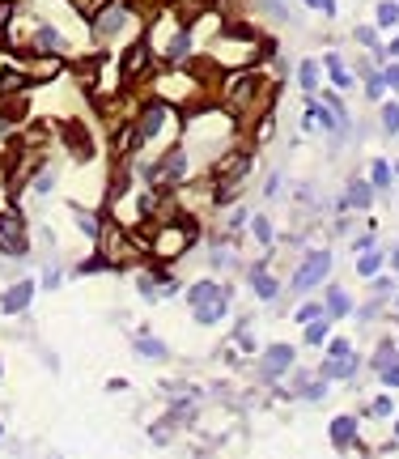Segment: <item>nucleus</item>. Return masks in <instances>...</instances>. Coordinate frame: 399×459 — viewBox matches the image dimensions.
I'll use <instances>...</instances> for the list:
<instances>
[{
	"label": "nucleus",
	"mask_w": 399,
	"mask_h": 459,
	"mask_svg": "<svg viewBox=\"0 0 399 459\" xmlns=\"http://www.w3.org/2000/svg\"><path fill=\"white\" fill-rule=\"evenodd\" d=\"M276 94H280V89H276V81L251 64V68L221 73V77H217V89H212V102L230 111V115H234V124H238L242 132H255V128L272 115Z\"/></svg>",
	"instance_id": "nucleus-1"
},
{
	"label": "nucleus",
	"mask_w": 399,
	"mask_h": 459,
	"mask_svg": "<svg viewBox=\"0 0 399 459\" xmlns=\"http://www.w3.org/2000/svg\"><path fill=\"white\" fill-rule=\"evenodd\" d=\"M238 136H242V128L234 124V115L225 111V107H196V115L183 119V132H179V140L187 149L196 175L208 170L221 153H230L238 145Z\"/></svg>",
	"instance_id": "nucleus-2"
},
{
	"label": "nucleus",
	"mask_w": 399,
	"mask_h": 459,
	"mask_svg": "<svg viewBox=\"0 0 399 459\" xmlns=\"http://www.w3.org/2000/svg\"><path fill=\"white\" fill-rule=\"evenodd\" d=\"M183 111L166 98H145L136 102V115H132V158H145V153H157L166 145H175L183 132Z\"/></svg>",
	"instance_id": "nucleus-3"
},
{
	"label": "nucleus",
	"mask_w": 399,
	"mask_h": 459,
	"mask_svg": "<svg viewBox=\"0 0 399 459\" xmlns=\"http://www.w3.org/2000/svg\"><path fill=\"white\" fill-rule=\"evenodd\" d=\"M85 30H89V43L98 51L119 47V43L140 34V9L132 0H102V5L85 17Z\"/></svg>",
	"instance_id": "nucleus-4"
},
{
	"label": "nucleus",
	"mask_w": 399,
	"mask_h": 459,
	"mask_svg": "<svg viewBox=\"0 0 399 459\" xmlns=\"http://www.w3.org/2000/svg\"><path fill=\"white\" fill-rule=\"evenodd\" d=\"M196 238H200V221H196L191 213H183V217H161V221L153 226L149 242H145V260L179 264L183 255L196 247Z\"/></svg>",
	"instance_id": "nucleus-5"
},
{
	"label": "nucleus",
	"mask_w": 399,
	"mask_h": 459,
	"mask_svg": "<svg viewBox=\"0 0 399 459\" xmlns=\"http://www.w3.org/2000/svg\"><path fill=\"white\" fill-rule=\"evenodd\" d=\"M183 298L191 306L196 328H217V323H225V315H230V289H225L217 277H196L191 285H183Z\"/></svg>",
	"instance_id": "nucleus-6"
},
{
	"label": "nucleus",
	"mask_w": 399,
	"mask_h": 459,
	"mask_svg": "<svg viewBox=\"0 0 399 459\" xmlns=\"http://www.w3.org/2000/svg\"><path fill=\"white\" fill-rule=\"evenodd\" d=\"M0 255L5 260H26L30 255V221L17 200L0 204Z\"/></svg>",
	"instance_id": "nucleus-7"
},
{
	"label": "nucleus",
	"mask_w": 399,
	"mask_h": 459,
	"mask_svg": "<svg viewBox=\"0 0 399 459\" xmlns=\"http://www.w3.org/2000/svg\"><path fill=\"white\" fill-rule=\"evenodd\" d=\"M115 64H119V81H124V89H132V85H140V81H149V77H153L157 56H153L149 38H145V34H136V38H128V43L115 51Z\"/></svg>",
	"instance_id": "nucleus-8"
},
{
	"label": "nucleus",
	"mask_w": 399,
	"mask_h": 459,
	"mask_svg": "<svg viewBox=\"0 0 399 459\" xmlns=\"http://www.w3.org/2000/svg\"><path fill=\"white\" fill-rule=\"evenodd\" d=\"M55 136H60V145L73 153V162H89L94 153H98V136H94L89 119H77V115H68V119H60Z\"/></svg>",
	"instance_id": "nucleus-9"
},
{
	"label": "nucleus",
	"mask_w": 399,
	"mask_h": 459,
	"mask_svg": "<svg viewBox=\"0 0 399 459\" xmlns=\"http://www.w3.org/2000/svg\"><path fill=\"white\" fill-rule=\"evenodd\" d=\"M331 251L327 247H314V251H306V260L293 268V277H289V289L293 293H306V289H314V285H323L327 277H331Z\"/></svg>",
	"instance_id": "nucleus-10"
},
{
	"label": "nucleus",
	"mask_w": 399,
	"mask_h": 459,
	"mask_svg": "<svg viewBox=\"0 0 399 459\" xmlns=\"http://www.w3.org/2000/svg\"><path fill=\"white\" fill-rule=\"evenodd\" d=\"M34 293H38V277H17L0 289V315L5 319H26L30 306H34Z\"/></svg>",
	"instance_id": "nucleus-11"
},
{
	"label": "nucleus",
	"mask_w": 399,
	"mask_h": 459,
	"mask_svg": "<svg viewBox=\"0 0 399 459\" xmlns=\"http://www.w3.org/2000/svg\"><path fill=\"white\" fill-rule=\"evenodd\" d=\"M293 362H298V349L284 344V340H276V344H268V349L259 353V374L276 383V379H284V374L293 370Z\"/></svg>",
	"instance_id": "nucleus-12"
},
{
	"label": "nucleus",
	"mask_w": 399,
	"mask_h": 459,
	"mask_svg": "<svg viewBox=\"0 0 399 459\" xmlns=\"http://www.w3.org/2000/svg\"><path fill=\"white\" fill-rule=\"evenodd\" d=\"M247 285H251V293H255L259 302H276V298H280V281L268 272V260H255V264L247 268Z\"/></svg>",
	"instance_id": "nucleus-13"
},
{
	"label": "nucleus",
	"mask_w": 399,
	"mask_h": 459,
	"mask_svg": "<svg viewBox=\"0 0 399 459\" xmlns=\"http://www.w3.org/2000/svg\"><path fill=\"white\" fill-rule=\"evenodd\" d=\"M68 213H73V226L85 234V242H89V247H98V242H102V234H106L102 213H98V209H85V204H68Z\"/></svg>",
	"instance_id": "nucleus-14"
},
{
	"label": "nucleus",
	"mask_w": 399,
	"mask_h": 459,
	"mask_svg": "<svg viewBox=\"0 0 399 459\" xmlns=\"http://www.w3.org/2000/svg\"><path fill=\"white\" fill-rule=\"evenodd\" d=\"M132 353L145 357V362H170V344L161 336H153V328H136L132 336Z\"/></svg>",
	"instance_id": "nucleus-15"
},
{
	"label": "nucleus",
	"mask_w": 399,
	"mask_h": 459,
	"mask_svg": "<svg viewBox=\"0 0 399 459\" xmlns=\"http://www.w3.org/2000/svg\"><path fill=\"white\" fill-rule=\"evenodd\" d=\"M335 209L340 213H349V209H374V183L370 179H353L344 187V196L335 200Z\"/></svg>",
	"instance_id": "nucleus-16"
},
{
	"label": "nucleus",
	"mask_w": 399,
	"mask_h": 459,
	"mask_svg": "<svg viewBox=\"0 0 399 459\" xmlns=\"http://www.w3.org/2000/svg\"><path fill=\"white\" fill-rule=\"evenodd\" d=\"M357 366H361V362L353 357V349H349V353H327V362H323V379H327V383H335V379L344 383V379H353V374H357Z\"/></svg>",
	"instance_id": "nucleus-17"
},
{
	"label": "nucleus",
	"mask_w": 399,
	"mask_h": 459,
	"mask_svg": "<svg viewBox=\"0 0 399 459\" xmlns=\"http://www.w3.org/2000/svg\"><path fill=\"white\" fill-rule=\"evenodd\" d=\"M327 438H331V446H335V451L357 446V417H335V421H331V430H327Z\"/></svg>",
	"instance_id": "nucleus-18"
},
{
	"label": "nucleus",
	"mask_w": 399,
	"mask_h": 459,
	"mask_svg": "<svg viewBox=\"0 0 399 459\" xmlns=\"http://www.w3.org/2000/svg\"><path fill=\"white\" fill-rule=\"evenodd\" d=\"M323 73H327V81H331L340 94H344V89H353V73L344 68V60H340L335 51H327V56H323Z\"/></svg>",
	"instance_id": "nucleus-19"
},
{
	"label": "nucleus",
	"mask_w": 399,
	"mask_h": 459,
	"mask_svg": "<svg viewBox=\"0 0 399 459\" xmlns=\"http://www.w3.org/2000/svg\"><path fill=\"white\" fill-rule=\"evenodd\" d=\"M208 264H212V272H225V268H234V264H238V255H234V234H225L221 242H212Z\"/></svg>",
	"instance_id": "nucleus-20"
},
{
	"label": "nucleus",
	"mask_w": 399,
	"mask_h": 459,
	"mask_svg": "<svg viewBox=\"0 0 399 459\" xmlns=\"http://www.w3.org/2000/svg\"><path fill=\"white\" fill-rule=\"evenodd\" d=\"M323 306H327V315H331V319H344V315L353 311V298H349V289L331 285V289H327V298H323Z\"/></svg>",
	"instance_id": "nucleus-21"
},
{
	"label": "nucleus",
	"mask_w": 399,
	"mask_h": 459,
	"mask_svg": "<svg viewBox=\"0 0 399 459\" xmlns=\"http://www.w3.org/2000/svg\"><path fill=\"white\" fill-rule=\"evenodd\" d=\"M94 272H115V264H110V255H106L102 247H94V251H89V260L77 264V277H94Z\"/></svg>",
	"instance_id": "nucleus-22"
},
{
	"label": "nucleus",
	"mask_w": 399,
	"mask_h": 459,
	"mask_svg": "<svg viewBox=\"0 0 399 459\" xmlns=\"http://www.w3.org/2000/svg\"><path fill=\"white\" fill-rule=\"evenodd\" d=\"M251 234H255V242L263 247V251H272V242H276V226H272V217H263V213H251Z\"/></svg>",
	"instance_id": "nucleus-23"
},
{
	"label": "nucleus",
	"mask_w": 399,
	"mask_h": 459,
	"mask_svg": "<svg viewBox=\"0 0 399 459\" xmlns=\"http://www.w3.org/2000/svg\"><path fill=\"white\" fill-rule=\"evenodd\" d=\"M319 77H323V60H302V64H298V81H302L306 94H314V89L323 85Z\"/></svg>",
	"instance_id": "nucleus-24"
},
{
	"label": "nucleus",
	"mask_w": 399,
	"mask_h": 459,
	"mask_svg": "<svg viewBox=\"0 0 399 459\" xmlns=\"http://www.w3.org/2000/svg\"><path fill=\"white\" fill-rule=\"evenodd\" d=\"M382 264H386V255H382V251H378V247H365V251H361V255H357V272H361V277H365V281H370V277H374V272H378V268H382Z\"/></svg>",
	"instance_id": "nucleus-25"
},
{
	"label": "nucleus",
	"mask_w": 399,
	"mask_h": 459,
	"mask_svg": "<svg viewBox=\"0 0 399 459\" xmlns=\"http://www.w3.org/2000/svg\"><path fill=\"white\" fill-rule=\"evenodd\" d=\"M60 281H64V264L55 260V255H47L43 277H38V289H60Z\"/></svg>",
	"instance_id": "nucleus-26"
},
{
	"label": "nucleus",
	"mask_w": 399,
	"mask_h": 459,
	"mask_svg": "<svg viewBox=\"0 0 399 459\" xmlns=\"http://www.w3.org/2000/svg\"><path fill=\"white\" fill-rule=\"evenodd\" d=\"M302 332H306V344H327V332H331V315H319V319L302 323Z\"/></svg>",
	"instance_id": "nucleus-27"
},
{
	"label": "nucleus",
	"mask_w": 399,
	"mask_h": 459,
	"mask_svg": "<svg viewBox=\"0 0 399 459\" xmlns=\"http://www.w3.org/2000/svg\"><path fill=\"white\" fill-rule=\"evenodd\" d=\"M374 26L378 30H395L399 26V0H382L378 13H374Z\"/></svg>",
	"instance_id": "nucleus-28"
},
{
	"label": "nucleus",
	"mask_w": 399,
	"mask_h": 459,
	"mask_svg": "<svg viewBox=\"0 0 399 459\" xmlns=\"http://www.w3.org/2000/svg\"><path fill=\"white\" fill-rule=\"evenodd\" d=\"M365 98H370V102H382V98H386V77H382V68H370V73H365Z\"/></svg>",
	"instance_id": "nucleus-29"
},
{
	"label": "nucleus",
	"mask_w": 399,
	"mask_h": 459,
	"mask_svg": "<svg viewBox=\"0 0 399 459\" xmlns=\"http://www.w3.org/2000/svg\"><path fill=\"white\" fill-rule=\"evenodd\" d=\"M391 179H395V170H391V162H382V158H374V162H370V183H374V191H382V187H391Z\"/></svg>",
	"instance_id": "nucleus-30"
},
{
	"label": "nucleus",
	"mask_w": 399,
	"mask_h": 459,
	"mask_svg": "<svg viewBox=\"0 0 399 459\" xmlns=\"http://www.w3.org/2000/svg\"><path fill=\"white\" fill-rule=\"evenodd\" d=\"M247 221H251V209H242V204H238V209H230V213H225V221H221V226H225V234H238Z\"/></svg>",
	"instance_id": "nucleus-31"
},
{
	"label": "nucleus",
	"mask_w": 399,
	"mask_h": 459,
	"mask_svg": "<svg viewBox=\"0 0 399 459\" xmlns=\"http://www.w3.org/2000/svg\"><path fill=\"white\" fill-rule=\"evenodd\" d=\"M382 132L399 136V102H382Z\"/></svg>",
	"instance_id": "nucleus-32"
},
{
	"label": "nucleus",
	"mask_w": 399,
	"mask_h": 459,
	"mask_svg": "<svg viewBox=\"0 0 399 459\" xmlns=\"http://www.w3.org/2000/svg\"><path fill=\"white\" fill-rule=\"evenodd\" d=\"M319 315H327L323 302H302V306H298V323H310V319H319Z\"/></svg>",
	"instance_id": "nucleus-33"
},
{
	"label": "nucleus",
	"mask_w": 399,
	"mask_h": 459,
	"mask_svg": "<svg viewBox=\"0 0 399 459\" xmlns=\"http://www.w3.org/2000/svg\"><path fill=\"white\" fill-rule=\"evenodd\" d=\"M378 379H382V387H399V357H391V362L378 370Z\"/></svg>",
	"instance_id": "nucleus-34"
},
{
	"label": "nucleus",
	"mask_w": 399,
	"mask_h": 459,
	"mask_svg": "<svg viewBox=\"0 0 399 459\" xmlns=\"http://www.w3.org/2000/svg\"><path fill=\"white\" fill-rule=\"evenodd\" d=\"M370 281H374V289H370L374 298H391V293H395V281H391V277H378V272H374Z\"/></svg>",
	"instance_id": "nucleus-35"
},
{
	"label": "nucleus",
	"mask_w": 399,
	"mask_h": 459,
	"mask_svg": "<svg viewBox=\"0 0 399 459\" xmlns=\"http://www.w3.org/2000/svg\"><path fill=\"white\" fill-rule=\"evenodd\" d=\"M382 77H386V89H395V94H399V60H391V64L382 68Z\"/></svg>",
	"instance_id": "nucleus-36"
},
{
	"label": "nucleus",
	"mask_w": 399,
	"mask_h": 459,
	"mask_svg": "<svg viewBox=\"0 0 399 459\" xmlns=\"http://www.w3.org/2000/svg\"><path fill=\"white\" fill-rule=\"evenodd\" d=\"M370 413H374V417H391L395 408H391V400H386V395H378V400L370 404Z\"/></svg>",
	"instance_id": "nucleus-37"
},
{
	"label": "nucleus",
	"mask_w": 399,
	"mask_h": 459,
	"mask_svg": "<svg viewBox=\"0 0 399 459\" xmlns=\"http://www.w3.org/2000/svg\"><path fill=\"white\" fill-rule=\"evenodd\" d=\"M263 196H268V200H276V196H280V175H276V170L263 179Z\"/></svg>",
	"instance_id": "nucleus-38"
},
{
	"label": "nucleus",
	"mask_w": 399,
	"mask_h": 459,
	"mask_svg": "<svg viewBox=\"0 0 399 459\" xmlns=\"http://www.w3.org/2000/svg\"><path fill=\"white\" fill-rule=\"evenodd\" d=\"M128 391V379H106V395H124Z\"/></svg>",
	"instance_id": "nucleus-39"
},
{
	"label": "nucleus",
	"mask_w": 399,
	"mask_h": 459,
	"mask_svg": "<svg viewBox=\"0 0 399 459\" xmlns=\"http://www.w3.org/2000/svg\"><path fill=\"white\" fill-rule=\"evenodd\" d=\"M349 349H353V344H349L344 336H335V340H327V353H349Z\"/></svg>",
	"instance_id": "nucleus-40"
},
{
	"label": "nucleus",
	"mask_w": 399,
	"mask_h": 459,
	"mask_svg": "<svg viewBox=\"0 0 399 459\" xmlns=\"http://www.w3.org/2000/svg\"><path fill=\"white\" fill-rule=\"evenodd\" d=\"M386 56H391V60H399V34L391 38V47H386Z\"/></svg>",
	"instance_id": "nucleus-41"
},
{
	"label": "nucleus",
	"mask_w": 399,
	"mask_h": 459,
	"mask_svg": "<svg viewBox=\"0 0 399 459\" xmlns=\"http://www.w3.org/2000/svg\"><path fill=\"white\" fill-rule=\"evenodd\" d=\"M319 5H323V13H327V17H335V0H319Z\"/></svg>",
	"instance_id": "nucleus-42"
},
{
	"label": "nucleus",
	"mask_w": 399,
	"mask_h": 459,
	"mask_svg": "<svg viewBox=\"0 0 399 459\" xmlns=\"http://www.w3.org/2000/svg\"><path fill=\"white\" fill-rule=\"evenodd\" d=\"M391 268H395V272H399V251H391Z\"/></svg>",
	"instance_id": "nucleus-43"
},
{
	"label": "nucleus",
	"mask_w": 399,
	"mask_h": 459,
	"mask_svg": "<svg viewBox=\"0 0 399 459\" xmlns=\"http://www.w3.org/2000/svg\"><path fill=\"white\" fill-rule=\"evenodd\" d=\"M302 5H306V9H314V5H319V0H302Z\"/></svg>",
	"instance_id": "nucleus-44"
},
{
	"label": "nucleus",
	"mask_w": 399,
	"mask_h": 459,
	"mask_svg": "<svg viewBox=\"0 0 399 459\" xmlns=\"http://www.w3.org/2000/svg\"><path fill=\"white\" fill-rule=\"evenodd\" d=\"M0 379H5V357H0Z\"/></svg>",
	"instance_id": "nucleus-45"
},
{
	"label": "nucleus",
	"mask_w": 399,
	"mask_h": 459,
	"mask_svg": "<svg viewBox=\"0 0 399 459\" xmlns=\"http://www.w3.org/2000/svg\"><path fill=\"white\" fill-rule=\"evenodd\" d=\"M395 442H399V417H395Z\"/></svg>",
	"instance_id": "nucleus-46"
},
{
	"label": "nucleus",
	"mask_w": 399,
	"mask_h": 459,
	"mask_svg": "<svg viewBox=\"0 0 399 459\" xmlns=\"http://www.w3.org/2000/svg\"><path fill=\"white\" fill-rule=\"evenodd\" d=\"M0 442H5V421H0Z\"/></svg>",
	"instance_id": "nucleus-47"
},
{
	"label": "nucleus",
	"mask_w": 399,
	"mask_h": 459,
	"mask_svg": "<svg viewBox=\"0 0 399 459\" xmlns=\"http://www.w3.org/2000/svg\"><path fill=\"white\" fill-rule=\"evenodd\" d=\"M395 311H399V293H395Z\"/></svg>",
	"instance_id": "nucleus-48"
},
{
	"label": "nucleus",
	"mask_w": 399,
	"mask_h": 459,
	"mask_svg": "<svg viewBox=\"0 0 399 459\" xmlns=\"http://www.w3.org/2000/svg\"><path fill=\"white\" fill-rule=\"evenodd\" d=\"M391 170H395V175H399V162H395V166H391Z\"/></svg>",
	"instance_id": "nucleus-49"
}]
</instances>
